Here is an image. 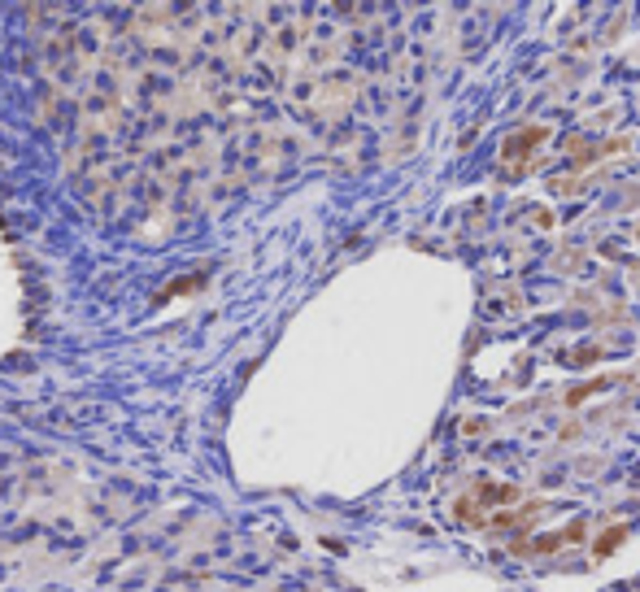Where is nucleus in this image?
Masks as SVG:
<instances>
[{
  "label": "nucleus",
  "mask_w": 640,
  "mask_h": 592,
  "mask_svg": "<svg viewBox=\"0 0 640 592\" xmlns=\"http://www.w3.org/2000/svg\"><path fill=\"white\" fill-rule=\"evenodd\" d=\"M623 536H627V527H614L605 540H597V557H610L614 549H619V540H623Z\"/></svg>",
  "instance_id": "obj_1"
}]
</instances>
